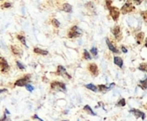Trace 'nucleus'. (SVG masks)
Returning a JSON list of instances; mask_svg holds the SVG:
<instances>
[{"label": "nucleus", "instance_id": "obj_37", "mask_svg": "<svg viewBox=\"0 0 147 121\" xmlns=\"http://www.w3.org/2000/svg\"><path fill=\"white\" fill-rule=\"evenodd\" d=\"M0 1H1V0H0Z\"/></svg>", "mask_w": 147, "mask_h": 121}, {"label": "nucleus", "instance_id": "obj_11", "mask_svg": "<svg viewBox=\"0 0 147 121\" xmlns=\"http://www.w3.org/2000/svg\"><path fill=\"white\" fill-rule=\"evenodd\" d=\"M131 112H132L133 114L135 115V117L136 118H142V120H144V118H146V115H144V113L143 112H141V111H139V110H137V109H132L131 111Z\"/></svg>", "mask_w": 147, "mask_h": 121}, {"label": "nucleus", "instance_id": "obj_31", "mask_svg": "<svg viewBox=\"0 0 147 121\" xmlns=\"http://www.w3.org/2000/svg\"><path fill=\"white\" fill-rule=\"evenodd\" d=\"M133 1H134V3L136 4H140L143 0H133Z\"/></svg>", "mask_w": 147, "mask_h": 121}, {"label": "nucleus", "instance_id": "obj_25", "mask_svg": "<svg viewBox=\"0 0 147 121\" xmlns=\"http://www.w3.org/2000/svg\"><path fill=\"white\" fill-rule=\"evenodd\" d=\"M10 7H11L10 3H4L3 4L1 5L2 9H7V8H10Z\"/></svg>", "mask_w": 147, "mask_h": 121}, {"label": "nucleus", "instance_id": "obj_27", "mask_svg": "<svg viewBox=\"0 0 147 121\" xmlns=\"http://www.w3.org/2000/svg\"><path fill=\"white\" fill-rule=\"evenodd\" d=\"M118 106H126V100L125 99L120 100L118 102Z\"/></svg>", "mask_w": 147, "mask_h": 121}, {"label": "nucleus", "instance_id": "obj_21", "mask_svg": "<svg viewBox=\"0 0 147 121\" xmlns=\"http://www.w3.org/2000/svg\"><path fill=\"white\" fill-rule=\"evenodd\" d=\"M138 69L147 73V63H141L140 65L138 66Z\"/></svg>", "mask_w": 147, "mask_h": 121}, {"label": "nucleus", "instance_id": "obj_30", "mask_svg": "<svg viewBox=\"0 0 147 121\" xmlns=\"http://www.w3.org/2000/svg\"><path fill=\"white\" fill-rule=\"evenodd\" d=\"M26 89H27L28 91H30V92H32V91L34 90V88L32 86H30V85H26Z\"/></svg>", "mask_w": 147, "mask_h": 121}, {"label": "nucleus", "instance_id": "obj_15", "mask_svg": "<svg viewBox=\"0 0 147 121\" xmlns=\"http://www.w3.org/2000/svg\"><path fill=\"white\" fill-rule=\"evenodd\" d=\"M144 33L143 32H139L138 34L136 36V40H137V43L138 44H141V42H142V41L144 40Z\"/></svg>", "mask_w": 147, "mask_h": 121}, {"label": "nucleus", "instance_id": "obj_2", "mask_svg": "<svg viewBox=\"0 0 147 121\" xmlns=\"http://www.w3.org/2000/svg\"><path fill=\"white\" fill-rule=\"evenodd\" d=\"M51 88L54 91H62V92H65L66 91V85L62 82L54 81V82L51 83Z\"/></svg>", "mask_w": 147, "mask_h": 121}, {"label": "nucleus", "instance_id": "obj_17", "mask_svg": "<svg viewBox=\"0 0 147 121\" xmlns=\"http://www.w3.org/2000/svg\"><path fill=\"white\" fill-rule=\"evenodd\" d=\"M16 37H18V39L22 43V44L24 45V46L28 47L27 46V43H26V40H25V37L24 36H21V35H18L16 36Z\"/></svg>", "mask_w": 147, "mask_h": 121}, {"label": "nucleus", "instance_id": "obj_5", "mask_svg": "<svg viewBox=\"0 0 147 121\" xmlns=\"http://www.w3.org/2000/svg\"><path fill=\"white\" fill-rule=\"evenodd\" d=\"M30 75H26L24 78H21L19 80H16V82L14 83L15 86H24L27 85V82L30 81Z\"/></svg>", "mask_w": 147, "mask_h": 121}, {"label": "nucleus", "instance_id": "obj_26", "mask_svg": "<svg viewBox=\"0 0 147 121\" xmlns=\"http://www.w3.org/2000/svg\"><path fill=\"white\" fill-rule=\"evenodd\" d=\"M16 66L18 67V68L21 69V70H24V68H25V67H24V65L21 63L20 62H18V60H16Z\"/></svg>", "mask_w": 147, "mask_h": 121}, {"label": "nucleus", "instance_id": "obj_16", "mask_svg": "<svg viewBox=\"0 0 147 121\" xmlns=\"http://www.w3.org/2000/svg\"><path fill=\"white\" fill-rule=\"evenodd\" d=\"M62 10L64 11H66V12H71L72 11V6L69 4H63Z\"/></svg>", "mask_w": 147, "mask_h": 121}, {"label": "nucleus", "instance_id": "obj_1", "mask_svg": "<svg viewBox=\"0 0 147 121\" xmlns=\"http://www.w3.org/2000/svg\"><path fill=\"white\" fill-rule=\"evenodd\" d=\"M82 30L79 29L77 26H74V27L68 31V36L69 38H75V37H78L80 36H82Z\"/></svg>", "mask_w": 147, "mask_h": 121}, {"label": "nucleus", "instance_id": "obj_4", "mask_svg": "<svg viewBox=\"0 0 147 121\" xmlns=\"http://www.w3.org/2000/svg\"><path fill=\"white\" fill-rule=\"evenodd\" d=\"M10 69V66H9L8 62L5 58L0 56V70L2 73H6Z\"/></svg>", "mask_w": 147, "mask_h": 121}, {"label": "nucleus", "instance_id": "obj_19", "mask_svg": "<svg viewBox=\"0 0 147 121\" xmlns=\"http://www.w3.org/2000/svg\"><path fill=\"white\" fill-rule=\"evenodd\" d=\"M98 89H99L100 92H106L107 90L110 89V88H107L106 86H105V85H100V86H98Z\"/></svg>", "mask_w": 147, "mask_h": 121}, {"label": "nucleus", "instance_id": "obj_10", "mask_svg": "<svg viewBox=\"0 0 147 121\" xmlns=\"http://www.w3.org/2000/svg\"><path fill=\"white\" fill-rule=\"evenodd\" d=\"M106 44H107V46H108L109 50L112 51V53H114V54H118V53H120V50H118V48H117L116 47L108 40V38L106 39Z\"/></svg>", "mask_w": 147, "mask_h": 121}, {"label": "nucleus", "instance_id": "obj_7", "mask_svg": "<svg viewBox=\"0 0 147 121\" xmlns=\"http://www.w3.org/2000/svg\"><path fill=\"white\" fill-rule=\"evenodd\" d=\"M57 74L58 75H62V76H66V77H68V79L71 78L70 75H69L67 73L65 68H64L63 66H61V65L58 66V68H57Z\"/></svg>", "mask_w": 147, "mask_h": 121}, {"label": "nucleus", "instance_id": "obj_23", "mask_svg": "<svg viewBox=\"0 0 147 121\" xmlns=\"http://www.w3.org/2000/svg\"><path fill=\"white\" fill-rule=\"evenodd\" d=\"M52 25L54 26V27H56L58 28L60 26V22L59 21H58L57 19H56V18H54V19L52 20Z\"/></svg>", "mask_w": 147, "mask_h": 121}, {"label": "nucleus", "instance_id": "obj_20", "mask_svg": "<svg viewBox=\"0 0 147 121\" xmlns=\"http://www.w3.org/2000/svg\"><path fill=\"white\" fill-rule=\"evenodd\" d=\"M139 86L140 88H142L143 89H147V78L144 80H141L139 82Z\"/></svg>", "mask_w": 147, "mask_h": 121}, {"label": "nucleus", "instance_id": "obj_32", "mask_svg": "<svg viewBox=\"0 0 147 121\" xmlns=\"http://www.w3.org/2000/svg\"><path fill=\"white\" fill-rule=\"evenodd\" d=\"M122 51H123V53H127V50L125 48V47H122Z\"/></svg>", "mask_w": 147, "mask_h": 121}, {"label": "nucleus", "instance_id": "obj_13", "mask_svg": "<svg viewBox=\"0 0 147 121\" xmlns=\"http://www.w3.org/2000/svg\"><path fill=\"white\" fill-rule=\"evenodd\" d=\"M34 53H36V54H42V56H47V54H48V52L47 50H41V48H34Z\"/></svg>", "mask_w": 147, "mask_h": 121}, {"label": "nucleus", "instance_id": "obj_33", "mask_svg": "<svg viewBox=\"0 0 147 121\" xmlns=\"http://www.w3.org/2000/svg\"><path fill=\"white\" fill-rule=\"evenodd\" d=\"M33 118H36V120H42L40 118H38V117H37L36 115H34V117H33Z\"/></svg>", "mask_w": 147, "mask_h": 121}, {"label": "nucleus", "instance_id": "obj_34", "mask_svg": "<svg viewBox=\"0 0 147 121\" xmlns=\"http://www.w3.org/2000/svg\"><path fill=\"white\" fill-rule=\"evenodd\" d=\"M5 91H6V89H0V94L3 92H5Z\"/></svg>", "mask_w": 147, "mask_h": 121}, {"label": "nucleus", "instance_id": "obj_6", "mask_svg": "<svg viewBox=\"0 0 147 121\" xmlns=\"http://www.w3.org/2000/svg\"><path fill=\"white\" fill-rule=\"evenodd\" d=\"M133 10H134V7L132 6V4L131 3V1H127L121 8V11L123 14H127V13L131 12Z\"/></svg>", "mask_w": 147, "mask_h": 121}, {"label": "nucleus", "instance_id": "obj_35", "mask_svg": "<svg viewBox=\"0 0 147 121\" xmlns=\"http://www.w3.org/2000/svg\"><path fill=\"white\" fill-rule=\"evenodd\" d=\"M146 47L147 48V38H146Z\"/></svg>", "mask_w": 147, "mask_h": 121}, {"label": "nucleus", "instance_id": "obj_12", "mask_svg": "<svg viewBox=\"0 0 147 121\" xmlns=\"http://www.w3.org/2000/svg\"><path fill=\"white\" fill-rule=\"evenodd\" d=\"M88 68L94 76L98 74V67L95 63H91L90 65H88Z\"/></svg>", "mask_w": 147, "mask_h": 121}, {"label": "nucleus", "instance_id": "obj_28", "mask_svg": "<svg viewBox=\"0 0 147 121\" xmlns=\"http://www.w3.org/2000/svg\"><path fill=\"white\" fill-rule=\"evenodd\" d=\"M91 53L94 54V56H97V54H98V50H97V48H95V47H93V48H91Z\"/></svg>", "mask_w": 147, "mask_h": 121}, {"label": "nucleus", "instance_id": "obj_14", "mask_svg": "<svg viewBox=\"0 0 147 121\" xmlns=\"http://www.w3.org/2000/svg\"><path fill=\"white\" fill-rule=\"evenodd\" d=\"M114 63L116 64L117 66H118L120 68H122L123 67V60L121 59L120 57H118V56H115V57L114 58Z\"/></svg>", "mask_w": 147, "mask_h": 121}, {"label": "nucleus", "instance_id": "obj_22", "mask_svg": "<svg viewBox=\"0 0 147 121\" xmlns=\"http://www.w3.org/2000/svg\"><path fill=\"white\" fill-rule=\"evenodd\" d=\"M84 110H85V111H86V112H89L90 114L94 115H94H96V114H95V112H94L93 110H92V109L90 108L89 106H84Z\"/></svg>", "mask_w": 147, "mask_h": 121}, {"label": "nucleus", "instance_id": "obj_36", "mask_svg": "<svg viewBox=\"0 0 147 121\" xmlns=\"http://www.w3.org/2000/svg\"><path fill=\"white\" fill-rule=\"evenodd\" d=\"M5 112H6V113H8V114H10V112H9L8 110H5Z\"/></svg>", "mask_w": 147, "mask_h": 121}, {"label": "nucleus", "instance_id": "obj_3", "mask_svg": "<svg viewBox=\"0 0 147 121\" xmlns=\"http://www.w3.org/2000/svg\"><path fill=\"white\" fill-rule=\"evenodd\" d=\"M108 8L109 11H110V15L111 16H112V18L114 19V21H117L118 19V16H120V10H118L117 7H112V6H108L107 7Z\"/></svg>", "mask_w": 147, "mask_h": 121}, {"label": "nucleus", "instance_id": "obj_24", "mask_svg": "<svg viewBox=\"0 0 147 121\" xmlns=\"http://www.w3.org/2000/svg\"><path fill=\"white\" fill-rule=\"evenodd\" d=\"M83 53H84V58H85V59H86V60H91V56H90V54L88 52V50H85Z\"/></svg>", "mask_w": 147, "mask_h": 121}, {"label": "nucleus", "instance_id": "obj_8", "mask_svg": "<svg viewBox=\"0 0 147 121\" xmlns=\"http://www.w3.org/2000/svg\"><path fill=\"white\" fill-rule=\"evenodd\" d=\"M112 33L114 34L117 40H121V30H120V28L118 26H115L114 28H112Z\"/></svg>", "mask_w": 147, "mask_h": 121}, {"label": "nucleus", "instance_id": "obj_9", "mask_svg": "<svg viewBox=\"0 0 147 121\" xmlns=\"http://www.w3.org/2000/svg\"><path fill=\"white\" fill-rule=\"evenodd\" d=\"M10 50H11V52L13 53V54H14V56H22V51L20 50V48H18L16 45H11V46H10Z\"/></svg>", "mask_w": 147, "mask_h": 121}, {"label": "nucleus", "instance_id": "obj_18", "mask_svg": "<svg viewBox=\"0 0 147 121\" xmlns=\"http://www.w3.org/2000/svg\"><path fill=\"white\" fill-rule=\"evenodd\" d=\"M86 88H88V89H90V90L94 91V92H97V90H98V86H94V85H93V84L86 85Z\"/></svg>", "mask_w": 147, "mask_h": 121}, {"label": "nucleus", "instance_id": "obj_29", "mask_svg": "<svg viewBox=\"0 0 147 121\" xmlns=\"http://www.w3.org/2000/svg\"><path fill=\"white\" fill-rule=\"evenodd\" d=\"M141 16H142V18H144V20L147 22V10L141 12Z\"/></svg>", "mask_w": 147, "mask_h": 121}]
</instances>
